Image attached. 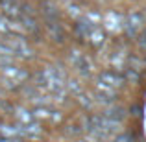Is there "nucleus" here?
<instances>
[{"mask_svg": "<svg viewBox=\"0 0 146 142\" xmlns=\"http://www.w3.org/2000/svg\"><path fill=\"white\" fill-rule=\"evenodd\" d=\"M143 24H144V18L141 13H131L128 18L124 20V24H122V28L126 30V33H128L129 37H135L139 35L141 32H143Z\"/></svg>", "mask_w": 146, "mask_h": 142, "instance_id": "1", "label": "nucleus"}, {"mask_svg": "<svg viewBox=\"0 0 146 142\" xmlns=\"http://www.w3.org/2000/svg\"><path fill=\"white\" fill-rule=\"evenodd\" d=\"M68 61H70L72 67H74L76 70L80 72V74H83V76H89L91 68H93L89 57H87L85 53H82V52H72L70 57H68Z\"/></svg>", "mask_w": 146, "mask_h": 142, "instance_id": "2", "label": "nucleus"}, {"mask_svg": "<svg viewBox=\"0 0 146 142\" xmlns=\"http://www.w3.org/2000/svg\"><path fill=\"white\" fill-rule=\"evenodd\" d=\"M0 9L6 18L13 20V18H21L22 15V6L19 4V0H0Z\"/></svg>", "mask_w": 146, "mask_h": 142, "instance_id": "3", "label": "nucleus"}, {"mask_svg": "<svg viewBox=\"0 0 146 142\" xmlns=\"http://www.w3.org/2000/svg\"><path fill=\"white\" fill-rule=\"evenodd\" d=\"M44 28H46V33L50 35L52 41H56V43H63L65 41V30L57 22V18H44Z\"/></svg>", "mask_w": 146, "mask_h": 142, "instance_id": "4", "label": "nucleus"}, {"mask_svg": "<svg viewBox=\"0 0 146 142\" xmlns=\"http://www.w3.org/2000/svg\"><path fill=\"white\" fill-rule=\"evenodd\" d=\"M2 68V76L11 83V85H19L21 81L26 79V72L22 68H17V67H11V65H6V67H0Z\"/></svg>", "mask_w": 146, "mask_h": 142, "instance_id": "5", "label": "nucleus"}, {"mask_svg": "<svg viewBox=\"0 0 146 142\" xmlns=\"http://www.w3.org/2000/svg\"><path fill=\"white\" fill-rule=\"evenodd\" d=\"M102 22H104V28H106L107 32H118V30H122V24H124L122 17L117 13V11L106 13L104 18H102Z\"/></svg>", "mask_w": 146, "mask_h": 142, "instance_id": "6", "label": "nucleus"}, {"mask_svg": "<svg viewBox=\"0 0 146 142\" xmlns=\"http://www.w3.org/2000/svg\"><path fill=\"white\" fill-rule=\"evenodd\" d=\"M100 81H102V85L107 87V89H117V87L124 85V78L118 76L117 72H111V70L102 72V74H100Z\"/></svg>", "mask_w": 146, "mask_h": 142, "instance_id": "7", "label": "nucleus"}, {"mask_svg": "<svg viewBox=\"0 0 146 142\" xmlns=\"http://www.w3.org/2000/svg\"><path fill=\"white\" fill-rule=\"evenodd\" d=\"M21 22H22V26H21L22 32L30 33V35H35V33H39V24L35 22L33 15H26V13H22V15H21Z\"/></svg>", "mask_w": 146, "mask_h": 142, "instance_id": "8", "label": "nucleus"}, {"mask_svg": "<svg viewBox=\"0 0 146 142\" xmlns=\"http://www.w3.org/2000/svg\"><path fill=\"white\" fill-rule=\"evenodd\" d=\"M41 9H43V13H44V18H57V7L54 6L50 0L41 2Z\"/></svg>", "mask_w": 146, "mask_h": 142, "instance_id": "9", "label": "nucleus"}, {"mask_svg": "<svg viewBox=\"0 0 146 142\" xmlns=\"http://www.w3.org/2000/svg\"><path fill=\"white\" fill-rule=\"evenodd\" d=\"M11 32V20H7L4 15H0V33H9Z\"/></svg>", "mask_w": 146, "mask_h": 142, "instance_id": "10", "label": "nucleus"}]
</instances>
